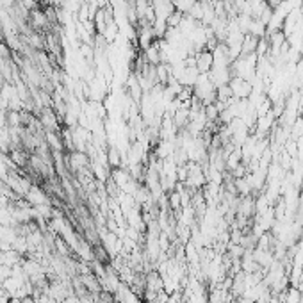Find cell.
Instances as JSON below:
<instances>
[{
	"instance_id": "1",
	"label": "cell",
	"mask_w": 303,
	"mask_h": 303,
	"mask_svg": "<svg viewBox=\"0 0 303 303\" xmlns=\"http://www.w3.org/2000/svg\"><path fill=\"white\" fill-rule=\"evenodd\" d=\"M37 120H39V123H41L45 132L59 131V125H57V123H59V118H57L54 107H43L41 111H39V114H37Z\"/></svg>"
},
{
	"instance_id": "2",
	"label": "cell",
	"mask_w": 303,
	"mask_h": 303,
	"mask_svg": "<svg viewBox=\"0 0 303 303\" xmlns=\"http://www.w3.org/2000/svg\"><path fill=\"white\" fill-rule=\"evenodd\" d=\"M230 89H232V95L239 100H246L250 98L253 91V86L252 82H248V80L241 79V77H232V80L229 82Z\"/></svg>"
},
{
	"instance_id": "3",
	"label": "cell",
	"mask_w": 303,
	"mask_h": 303,
	"mask_svg": "<svg viewBox=\"0 0 303 303\" xmlns=\"http://www.w3.org/2000/svg\"><path fill=\"white\" fill-rule=\"evenodd\" d=\"M150 4H152V7H154L157 20H163V22H166V20L177 11L175 9L173 0H150Z\"/></svg>"
},
{
	"instance_id": "4",
	"label": "cell",
	"mask_w": 303,
	"mask_h": 303,
	"mask_svg": "<svg viewBox=\"0 0 303 303\" xmlns=\"http://www.w3.org/2000/svg\"><path fill=\"white\" fill-rule=\"evenodd\" d=\"M195 59H196V70L200 71V73H210L212 66H214L212 50H209V48H203V50L196 52Z\"/></svg>"
},
{
	"instance_id": "5",
	"label": "cell",
	"mask_w": 303,
	"mask_h": 303,
	"mask_svg": "<svg viewBox=\"0 0 303 303\" xmlns=\"http://www.w3.org/2000/svg\"><path fill=\"white\" fill-rule=\"evenodd\" d=\"M29 16H31V20H29V22H31V27H33L36 33H39V31H43V29H48V25H50L45 11L33 9Z\"/></svg>"
},
{
	"instance_id": "6",
	"label": "cell",
	"mask_w": 303,
	"mask_h": 303,
	"mask_svg": "<svg viewBox=\"0 0 303 303\" xmlns=\"http://www.w3.org/2000/svg\"><path fill=\"white\" fill-rule=\"evenodd\" d=\"M253 212H255V200L252 196H242L241 200L237 202V216L250 219Z\"/></svg>"
},
{
	"instance_id": "7",
	"label": "cell",
	"mask_w": 303,
	"mask_h": 303,
	"mask_svg": "<svg viewBox=\"0 0 303 303\" xmlns=\"http://www.w3.org/2000/svg\"><path fill=\"white\" fill-rule=\"evenodd\" d=\"M259 39L261 37L252 36V34H244L241 43V56H250V54H255L257 47H259Z\"/></svg>"
},
{
	"instance_id": "8",
	"label": "cell",
	"mask_w": 303,
	"mask_h": 303,
	"mask_svg": "<svg viewBox=\"0 0 303 303\" xmlns=\"http://www.w3.org/2000/svg\"><path fill=\"white\" fill-rule=\"evenodd\" d=\"M25 200L31 203L33 207H36V205H43V203H48V198H47V195L39 189V187H36V186H33L31 187V191L27 193V196H25Z\"/></svg>"
},
{
	"instance_id": "9",
	"label": "cell",
	"mask_w": 303,
	"mask_h": 303,
	"mask_svg": "<svg viewBox=\"0 0 303 303\" xmlns=\"http://www.w3.org/2000/svg\"><path fill=\"white\" fill-rule=\"evenodd\" d=\"M80 282L84 284V287L89 291V293H100V282L95 276V273H86V275H80Z\"/></svg>"
},
{
	"instance_id": "10",
	"label": "cell",
	"mask_w": 303,
	"mask_h": 303,
	"mask_svg": "<svg viewBox=\"0 0 303 303\" xmlns=\"http://www.w3.org/2000/svg\"><path fill=\"white\" fill-rule=\"evenodd\" d=\"M45 135H47V143L48 146L52 148V152H63V141H61V137L57 135V132H45Z\"/></svg>"
},
{
	"instance_id": "11",
	"label": "cell",
	"mask_w": 303,
	"mask_h": 303,
	"mask_svg": "<svg viewBox=\"0 0 303 303\" xmlns=\"http://www.w3.org/2000/svg\"><path fill=\"white\" fill-rule=\"evenodd\" d=\"M107 164L112 168H120L121 166V154L116 148H111L107 152Z\"/></svg>"
},
{
	"instance_id": "12",
	"label": "cell",
	"mask_w": 303,
	"mask_h": 303,
	"mask_svg": "<svg viewBox=\"0 0 303 303\" xmlns=\"http://www.w3.org/2000/svg\"><path fill=\"white\" fill-rule=\"evenodd\" d=\"M7 127H24L22 125V114H20V111H9L7 109Z\"/></svg>"
},
{
	"instance_id": "13",
	"label": "cell",
	"mask_w": 303,
	"mask_h": 303,
	"mask_svg": "<svg viewBox=\"0 0 303 303\" xmlns=\"http://www.w3.org/2000/svg\"><path fill=\"white\" fill-rule=\"evenodd\" d=\"M27 37V43L31 45V48H43V37L39 34H31V36H25Z\"/></svg>"
},
{
	"instance_id": "14",
	"label": "cell",
	"mask_w": 303,
	"mask_h": 303,
	"mask_svg": "<svg viewBox=\"0 0 303 303\" xmlns=\"http://www.w3.org/2000/svg\"><path fill=\"white\" fill-rule=\"evenodd\" d=\"M296 80H300V84H303V59H300L296 63V71H294Z\"/></svg>"
},
{
	"instance_id": "15",
	"label": "cell",
	"mask_w": 303,
	"mask_h": 303,
	"mask_svg": "<svg viewBox=\"0 0 303 303\" xmlns=\"http://www.w3.org/2000/svg\"><path fill=\"white\" fill-rule=\"evenodd\" d=\"M7 127V111H0V129Z\"/></svg>"
},
{
	"instance_id": "16",
	"label": "cell",
	"mask_w": 303,
	"mask_h": 303,
	"mask_svg": "<svg viewBox=\"0 0 303 303\" xmlns=\"http://www.w3.org/2000/svg\"><path fill=\"white\" fill-rule=\"evenodd\" d=\"M282 2H284V0H266V4L269 5L271 9H276V7H278Z\"/></svg>"
},
{
	"instance_id": "17",
	"label": "cell",
	"mask_w": 303,
	"mask_h": 303,
	"mask_svg": "<svg viewBox=\"0 0 303 303\" xmlns=\"http://www.w3.org/2000/svg\"><path fill=\"white\" fill-rule=\"evenodd\" d=\"M5 187H7V186H5V180H2V178H0V195L5 191Z\"/></svg>"
}]
</instances>
